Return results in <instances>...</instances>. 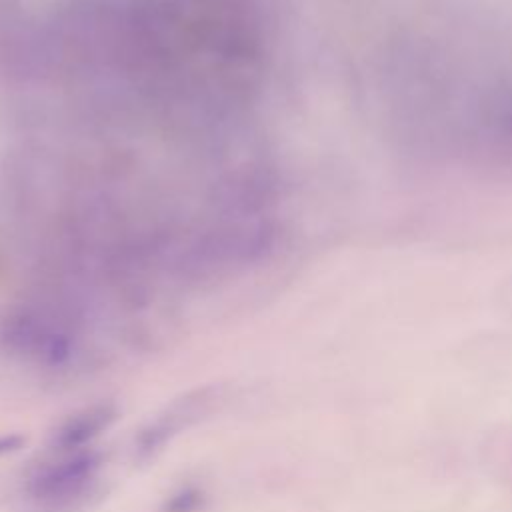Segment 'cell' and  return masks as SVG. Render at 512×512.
I'll return each instance as SVG.
<instances>
[{"mask_svg":"<svg viewBox=\"0 0 512 512\" xmlns=\"http://www.w3.org/2000/svg\"><path fill=\"white\" fill-rule=\"evenodd\" d=\"M116 418V408L112 404H92L74 414H70L54 434V444L60 450H80L100 432H104Z\"/></svg>","mask_w":512,"mask_h":512,"instance_id":"cell-2","label":"cell"},{"mask_svg":"<svg viewBox=\"0 0 512 512\" xmlns=\"http://www.w3.org/2000/svg\"><path fill=\"white\" fill-rule=\"evenodd\" d=\"M22 444V436L18 434H10V436H0V456L18 450Z\"/></svg>","mask_w":512,"mask_h":512,"instance_id":"cell-6","label":"cell"},{"mask_svg":"<svg viewBox=\"0 0 512 512\" xmlns=\"http://www.w3.org/2000/svg\"><path fill=\"white\" fill-rule=\"evenodd\" d=\"M480 462L498 484L512 490V424L486 434L480 444Z\"/></svg>","mask_w":512,"mask_h":512,"instance_id":"cell-4","label":"cell"},{"mask_svg":"<svg viewBox=\"0 0 512 512\" xmlns=\"http://www.w3.org/2000/svg\"><path fill=\"white\" fill-rule=\"evenodd\" d=\"M200 502H202V492L194 488H184L166 502V512H194L200 506Z\"/></svg>","mask_w":512,"mask_h":512,"instance_id":"cell-5","label":"cell"},{"mask_svg":"<svg viewBox=\"0 0 512 512\" xmlns=\"http://www.w3.org/2000/svg\"><path fill=\"white\" fill-rule=\"evenodd\" d=\"M100 456L92 450L80 448L60 460L42 464L26 484L30 500L50 512L64 510L80 502L96 480Z\"/></svg>","mask_w":512,"mask_h":512,"instance_id":"cell-1","label":"cell"},{"mask_svg":"<svg viewBox=\"0 0 512 512\" xmlns=\"http://www.w3.org/2000/svg\"><path fill=\"white\" fill-rule=\"evenodd\" d=\"M210 398L206 396V390L198 392L196 396H186L180 404L172 406L166 416H160L154 424H150L146 430H142L138 438V450L144 454L156 452L166 440H170L186 420L194 418L200 414V408L208 402Z\"/></svg>","mask_w":512,"mask_h":512,"instance_id":"cell-3","label":"cell"}]
</instances>
